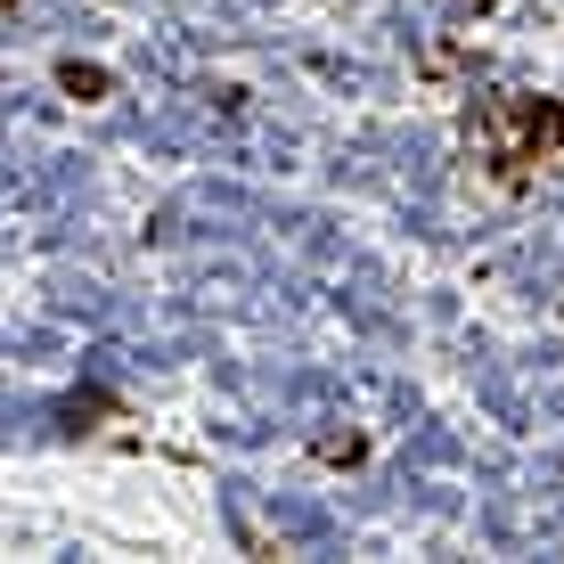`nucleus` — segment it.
I'll return each mask as SVG.
<instances>
[{
    "mask_svg": "<svg viewBox=\"0 0 564 564\" xmlns=\"http://www.w3.org/2000/svg\"><path fill=\"white\" fill-rule=\"evenodd\" d=\"M57 90H66V99H83V107H99L107 90H115V74L90 66V57H57Z\"/></svg>",
    "mask_w": 564,
    "mask_h": 564,
    "instance_id": "obj_2",
    "label": "nucleus"
},
{
    "mask_svg": "<svg viewBox=\"0 0 564 564\" xmlns=\"http://www.w3.org/2000/svg\"><path fill=\"white\" fill-rule=\"evenodd\" d=\"M475 131L491 140V155H482L491 181L523 188L532 164H556V155H564V99H508L491 115H475Z\"/></svg>",
    "mask_w": 564,
    "mask_h": 564,
    "instance_id": "obj_1",
    "label": "nucleus"
},
{
    "mask_svg": "<svg viewBox=\"0 0 564 564\" xmlns=\"http://www.w3.org/2000/svg\"><path fill=\"white\" fill-rule=\"evenodd\" d=\"M57 417H66V434H99V417H115V401L90 384V393H66V410H57Z\"/></svg>",
    "mask_w": 564,
    "mask_h": 564,
    "instance_id": "obj_3",
    "label": "nucleus"
},
{
    "mask_svg": "<svg viewBox=\"0 0 564 564\" xmlns=\"http://www.w3.org/2000/svg\"><path fill=\"white\" fill-rule=\"evenodd\" d=\"M368 458V434H319V466H360Z\"/></svg>",
    "mask_w": 564,
    "mask_h": 564,
    "instance_id": "obj_4",
    "label": "nucleus"
},
{
    "mask_svg": "<svg viewBox=\"0 0 564 564\" xmlns=\"http://www.w3.org/2000/svg\"><path fill=\"white\" fill-rule=\"evenodd\" d=\"M451 9H475V17H482V9H499V0H451Z\"/></svg>",
    "mask_w": 564,
    "mask_h": 564,
    "instance_id": "obj_5",
    "label": "nucleus"
}]
</instances>
